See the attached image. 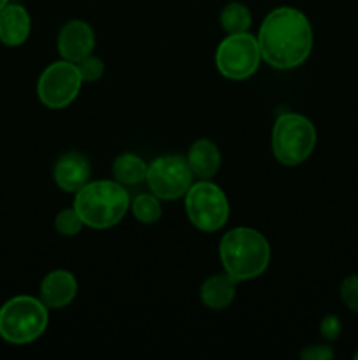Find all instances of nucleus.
Wrapping results in <instances>:
<instances>
[{"label": "nucleus", "mask_w": 358, "mask_h": 360, "mask_svg": "<svg viewBox=\"0 0 358 360\" xmlns=\"http://www.w3.org/2000/svg\"><path fill=\"white\" fill-rule=\"evenodd\" d=\"M260 55L274 69H295L307 60L312 49V28L307 16L295 7L270 11L260 25Z\"/></svg>", "instance_id": "obj_1"}, {"label": "nucleus", "mask_w": 358, "mask_h": 360, "mask_svg": "<svg viewBox=\"0 0 358 360\" xmlns=\"http://www.w3.org/2000/svg\"><path fill=\"white\" fill-rule=\"evenodd\" d=\"M220 259L225 273L235 281L255 280L270 262L269 241L255 229H232L220 241Z\"/></svg>", "instance_id": "obj_2"}, {"label": "nucleus", "mask_w": 358, "mask_h": 360, "mask_svg": "<svg viewBox=\"0 0 358 360\" xmlns=\"http://www.w3.org/2000/svg\"><path fill=\"white\" fill-rule=\"evenodd\" d=\"M74 207L84 225L91 229H109L123 220L130 207V197L125 185L116 179H97L77 190Z\"/></svg>", "instance_id": "obj_3"}, {"label": "nucleus", "mask_w": 358, "mask_h": 360, "mask_svg": "<svg viewBox=\"0 0 358 360\" xmlns=\"http://www.w3.org/2000/svg\"><path fill=\"white\" fill-rule=\"evenodd\" d=\"M48 306L32 295H16L0 308V336L13 345H27L44 334Z\"/></svg>", "instance_id": "obj_4"}, {"label": "nucleus", "mask_w": 358, "mask_h": 360, "mask_svg": "<svg viewBox=\"0 0 358 360\" xmlns=\"http://www.w3.org/2000/svg\"><path fill=\"white\" fill-rule=\"evenodd\" d=\"M316 146V129L298 112L277 116L272 127V153L283 165L293 167L309 158Z\"/></svg>", "instance_id": "obj_5"}, {"label": "nucleus", "mask_w": 358, "mask_h": 360, "mask_svg": "<svg viewBox=\"0 0 358 360\" xmlns=\"http://www.w3.org/2000/svg\"><path fill=\"white\" fill-rule=\"evenodd\" d=\"M185 207L193 227L202 232L220 231L230 214L227 195L209 179L192 183L185 193Z\"/></svg>", "instance_id": "obj_6"}, {"label": "nucleus", "mask_w": 358, "mask_h": 360, "mask_svg": "<svg viewBox=\"0 0 358 360\" xmlns=\"http://www.w3.org/2000/svg\"><path fill=\"white\" fill-rule=\"evenodd\" d=\"M258 41L248 32L242 34H228L223 41L218 44L216 56V69L220 70L221 76L227 79L242 81L248 79L249 76L256 72L260 65Z\"/></svg>", "instance_id": "obj_7"}, {"label": "nucleus", "mask_w": 358, "mask_h": 360, "mask_svg": "<svg viewBox=\"0 0 358 360\" xmlns=\"http://www.w3.org/2000/svg\"><path fill=\"white\" fill-rule=\"evenodd\" d=\"M81 77L77 63L60 60L44 69L37 81L39 101L49 109H63L72 104L81 91Z\"/></svg>", "instance_id": "obj_8"}, {"label": "nucleus", "mask_w": 358, "mask_h": 360, "mask_svg": "<svg viewBox=\"0 0 358 360\" xmlns=\"http://www.w3.org/2000/svg\"><path fill=\"white\" fill-rule=\"evenodd\" d=\"M193 172L188 160L181 155H161L147 164L146 183L151 193L161 200H175L185 197L192 186Z\"/></svg>", "instance_id": "obj_9"}, {"label": "nucleus", "mask_w": 358, "mask_h": 360, "mask_svg": "<svg viewBox=\"0 0 358 360\" xmlns=\"http://www.w3.org/2000/svg\"><path fill=\"white\" fill-rule=\"evenodd\" d=\"M95 49V32L86 21H67L58 34V51L63 60L79 63Z\"/></svg>", "instance_id": "obj_10"}, {"label": "nucleus", "mask_w": 358, "mask_h": 360, "mask_svg": "<svg viewBox=\"0 0 358 360\" xmlns=\"http://www.w3.org/2000/svg\"><path fill=\"white\" fill-rule=\"evenodd\" d=\"M55 181L63 192L76 193L83 188L91 178V165L84 155L77 151H69L56 160L53 169Z\"/></svg>", "instance_id": "obj_11"}, {"label": "nucleus", "mask_w": 358, "mask_h": 360, "mask_svg": "<svg viewBox=\"0 0 358 360\" xmlns=\"http://www.w3.org/2000/svg\"><path fill=\"white\" fill-rule=\"evenodd\" d=\"M77 294V280L70 271L56 269L46 274L41 283V301L48 308L60 309L69 306Z\"/></svg>", "instance_id": "obj_12"}, {"label": "nucleus", "mask_w": 358, "mask_h": 360, "mask_svg": "<svg viewBox=\"0 0 358 360\" xmlns=\"http://www.w3.org/2000/svg\"><path fill=\"white\" fill-rule=\"evenodd\" d=\"M30 14L20 4H7L0 11V42L6 46H20L30 35Z\"/></svg>", "instance_id": "obj_13"}, {"label": "nucleus", "mask_w": 358, "mask_h": 360, "mask_svg": "<svg viewBox=\"0 0 358 360\" xmlns=\"http://www.w3.org/2000/svg\"><path fill=\"white\" fill-rule=\"evenodd\" d=\"M186 160L193 174L200 179H211L220 171L221 153L213 141L199 139L192 144Z\"/></svg>", "instance_id": "obj_14"}, {"label": "nucleus", "mask_w": 358, "mask_h": 360, "mask_svg": "<svg viewBox=\"0 0 358 360\" xmlns=\"http://www.w3.org/2000/svg\"><path fill=\"white\" fill-rule=\"evenodd\" d=\"M235 285L237 281L227 273L213 274L207 278L200 287V299L204 306L211 309H225L232 304L235 297Z\"/></svg>", "instance_id": "obj_15"}, {"label": "nucleus", "mask_w": 358, "mask_h": 360, "mask_svg": "<svg viewBox=\"0 0 358 360\" xmlns=\"http://www.w3.org/2000/svg\"><path fill=\"white\" fill-rule=\"evenodd\" d=\"M147 164L133 153H121L112 164V176L121 185H137L146 181Z\"/></svg>", "instance_id": "obj_16"}, {"label": "nucleus", "mask_w": 358, "mask_h": 360, "mask_svg": "<svg viewBox=\"0 0 358 360\" xmlns=\"http://www.w3.org/2000/svg\"><path fill=\"white\" fill-rule=\"evenodd\" d=\"M251 13L241 2H230L223 7L220 14V23L227 34H242L251 27Z\"/></svg>", "instance_id": "obj_17"}, {"label": "nucleus", "mask_w": 358, "mask_h": 360, "mask_svg": "<svg viewBox=\"0 0 358 360\" xmlns=\"http://www.w3.org/2000/svg\"><path fill=\"white\" fill-rule=\"evenodd\" d=\"M130 210L140 224H157L161 218V204L154 193H139L130 202Z\"/></svg>", "instance_id": "obj_18"}, {"label": "nucleus", "mask_w": 358, "mask_h": 360, "mask_svg": "<svg viewBox=\"0 0 358 360\" xmlns=\"http://www.w3.org/2000/svg\"><path fill=\"white\" fill-rule=\"evenodd\" d=\"M83 220H81L79 213L76 211V207H69V210H62L58 214H56L55 227L56 231L62 236H72L79 234L81 229H83Z\"/></svg>", "instance_id": "obj_19"}, {"label": "nucleus", "mask_w": 358, "mask_h": 360, "mask_svg": "<svg viewBox=\"0 0 358 360\" xmlns=\"http://www.w3.org/2000/svg\"><path fill=\"white\" fill-rule=\"evenodd\" d=\"M77 69H79L81 77H83V83H95V81L104 76L105 65L98 56L88 55L86 58L77 63Z\"/></svg>", "instance_id": "obj_20"}, {"label": "nucleus", "mask_w": 358, "mask_h": 360, "mask_svg": "<svg viewBox=\"0 0 358 360\" xmlns=\"http://www.w3.org/2000/svg\"><path fill=\"white\" fill-rule=\"evenodd\" d=\"M340 299L347 309L358 313V274L344 278L340 283Z\"/></svg>", "instance_id": "obj_21"}, {"label": "nucleus", "mask_w": 358, "mask_h": 360, "mask_svg": "<svg viewBox=\"0 0 358 360\" xmlns=\"http://www.w3.org/2000/svg\"><path fill=\"white\" fill-rule=\"evenodd\" d=\"M340 330H343V323L336 315H326L319 323V333L326 341H336L340 336Z\"/></svg>", "instance_id": "obj_22"}, {"label": "nucleus", "mask_w": 358, "mask_h": 360, "mask_svg": "<svg viewBox=\"0 0 358 360\" xmlns=\"http://www.w3.org/2000/svg\"><path fill=\"white\" fill-rule=\"evenodd\" d=\"M336 357L329 345H311L300 352V359L304 360H332Z\"/></svg>", "instance_id": "obj_23"}, {"label": "nucleus", "mask_w": 358, "mask_h": 360, "mask_svg": "<svg viewBox=\"0 0 358 360\" xmlns=\"http://www.w3.org/2000/svg\"><path fill=\"white\" fill-rule=\"evenodd\" d=\"M7 4H9V0H0V11H2Z\"/></svg>", "instance_id": "obj_24"}, {"label": "nucleus", "mask_w": 358, "mask_h": 360, "mask_svg": "<svg viewBox=\"0 0 358 360\" xmlns=\"http://www.w3.org/2000/svg\"><path fill=\"white\" fill-rule=\"evenodd\" d=\"M353 359H354V360H358V350L354 352V354H353Z\"/></svg>", "instance_id": "obj_25"}]
</instances>
